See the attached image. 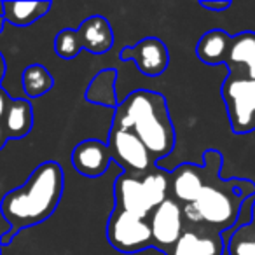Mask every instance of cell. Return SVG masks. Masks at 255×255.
I'll use <instances>...</instances> for the list:
<instances>
[{"instance_id": "obj_1", "label": "cell", "mask_w": 255, "mask_h": 255, "mask_svg": "<svg viewBox=\"0 0 255 255\" xmlns=\"http://www.w3.org/2000/svg\"><path fill=\"white\" fill-rule=\"evenodd\" d=\"M65 189V173L56 161L39 164L28 180L9 191L0 201V213L9 224V231L0 240L7 245L21 229L47 220L58 208Z\"/></svg>"}, {"instance_id": "obj_2", "label": "cell", "mask_w": 255, "mask_h": 255, "mask_svg": "<svg viewBox=\"0 0 255 255\" xmlns=\"http://www.w3.org/2000/svg\"><path fill=\"white\" fill-rule=\"evenodd\" d=\"M112 126L131 131L145 145L154 163L163 161L175 149V128L166 98L150 89H136L114 109Z\"/></svg>"}, {"instance_id": "obj_3", "label": "cell", "mask_w": 255, "mask_h": 255, "mask_svg": "<svg viewBox=\"0 0 255 255\" xmlns=\"http://www.w3.org/2000/svg\"><path fill=\"white\" fill-rule=\"evenodd\" d=\"M203 171L205 184L198 199L191 205H194V208L198 210L203 226L212 227L217 234L234 229V224L241 215V205L255 196V185L241 178L222 180L219 177L213 180L215 184H210L205 166Z\"/></svg>"}, {"instance_id": "obj_4", "label": "cell", "mask_w": 255, "mask_h": 255, "mask_svg": "<svg viewBox=\"0 0 255 255\" xmlns=\"http://www.w3.org/2000/svg\"><path fill=\"white\" fill-rule=\"evenodd\" d=\"M170 198V175L154 168L143 175L121 173L114 184V208L149 220L152 212Z\"/></svg>"}, {"instance_id": "obj_5", "label": "cell", "mask_w": 255, "mask_h": 255, "mask_svg": "<svg viewBox=\"0 0 255 255\" xmlns=\"http://www.w3.org/2000/svg\"><path fill=\"white\" fill-rule=\"evenodd\" d=\"M231 129L247 135L255 129V84L234 72H227L220 88Z\"/></svg>"}, {"instance_id": "obj_6", "label": "cell", "mask_w": 255, "mask_h": 255, "mask_svg": "<svg viewBox=\"0 0 255 255\" xmlns=\"http://www.w3.org/2000/svg\"><path fill=\"white\" fill-rule=\"evenodd\" d=\"M107 240L121 254H138L154 247L149 220L117 208L107 222Z\"/></svg>"}, {"instance_id": "obj_7", "label": "cell", "mask_w": 255, "mask_h": 255, "mask_svg": "<svg viewBox=\"0 0 255 255\" xmlns=\"http://www.w3.org/2000/svg\"><path fill=\"white\" fill-rule=\"evenodd\" d=\"M105 143L109 147L112 161H116L117 166L124 173L143 175L156 168V163L147 152L145 145L128 129L112 126L109 133V140Z\"/></svg>"}, {"instance_id": "obj_8", "label": "cell", "mask_w": 255, "mask_h": 255, "mask_svg": "<svg viewBox=\"0 0 255 255\" xmlns=\"http://www.w3.org/2000/svg\"><path fill=\"white\" fill-rule=\"evenodd\" d=\"M152 245L166 254L185 231L182 206L173 198H166L149 217Z\"/></svg>"}, {"instance_id": "obj_9", "label": "cell", "mask_w": 255, "mask_h": 255, "mask_svg": "<svg viewBox=\"0 0 255 255\" xmlns=\"http://www.w3.org/2000/svg\"><path fill=\"white\" fill-rule=\"evenodd\" d=\"M119 58L123 61H135L140 74L147 77L163 75L170 65V53L166 44L157 37H145L135 46L124 47Z\"/></svg>"}, {"instance_id": "obj_10", "label": "cell", "mask_w": 255, "mask_h": 255, "mask_svg": "<svg viewBox=\"0 0 255 255\" xmlns=\"http://www.w3.org/2000/svg\"><path fill=\"white\" fill-rule=\"evenodd\" d=\"M72 166L88 178H98L112 164V156L105 142L96 138L82 140L72 150Z\"/></svg>"}, {"instance_id": "obj_11", "label": "cell", "mask_w": 255, "mask_h": 255, "mask_svg": "<svg viewBox=\"0 0 255 255\" xmlns=\"http://www.w3.org/2000/svg\"><path fill=\"white\" fill-rule=\"evenodd\" d=\"M75 49L81 53L82 49L89 51L91 54H105L114 46V32L110 23L103 16H89L74 30Z\"/></svg>"}, {"instance_id": "obj_12", "label": "cell", "mask_w": 255, "mask_h": 255, "mask_svg": "<svg viewBox=\"0 0 255 255\" xmlns=\"http://www.w3.org/2000/svg\"><path fill=\"white\" fill-rule=\"evenodd\" d=\"M224 65L227 72L241 75L255 84V33L241 32L231 35L229 51Z\"/></svg>"}, {"instance_id": "obj_13", "label": "cell", "mask_w": 255, "mask_h": 255, "mask_svg": "<svg viewBox=\"0 0 255 255\" xmlns=\"http://www.w3.org/2000/svg\"><path fill=\"white\" fill-rule=\"evenodd\" d=\"M205 184V171L196 164H180L170 173V198L180 206L191 205L198 199Z\"/></svg>"}, {"instance_id": "obj_14", "label": "cell", "mask_w": 255, "mask_h": 255, "mask_svg": "<svg viewBox=\"0 0 255 255\" xmlns=\"http://www.w3.org/2000/svg\"><path fill=\"white\" fill-rule=\"evenodd\" d=\"M226 243L220 234L198 233L185 229L178 241L166 252V255H224Z\"/></svg>"}, {"instance_id": "obj_15", "label": "cell", "mask_w": 255, "mask_h": 255, "mask_svg": "<svg viewBox=\"0 0 255 255\" xmlns=\"http://www.w3.org/2000/svg\"><path fill=\"white\" fill-rule=\"evenodd\" d=\"M33 128V109L28 100L11 98L2 119V129H4L7 140H18L26 136Z\"/></svg>"}, {"instance_id": "obj_16", "label": "cell", "mask_w": 255, "mask_h": 255, "mask_svg": "<svg viewBox=\"0 0 255 255\" xmlns=\"http://www.w3.org/2000/svg\"><path fill=\"white\" fill-rule=\"evenodd\" d=\"M51 2H2L4 19L14 26H30L51 11Z\"/></svg>"}, {"instance_id": "obj_17", "label": "cell", "mask_w": 255, "mask_h": 255, "mask_svg": "<svg viewBox=\"0 0 255 255\" xmlns=\"http://www.w3.org/2000/svg\"><path fill=\"white\" fill-rule=\"evenodd\" d=\"M231 35L224 30H210L199 39L196 56L206 65H224L229 51Z\"/></svg>"}, {"instance_id": "obj_18", "label": "cell", "mask_w": 255, "mask_h": 255, "mask_svg": "<svg viewBox=\"0 0 255 255\" xmlns=\"http://www.w3.org/2000/svg\"><path fill=\"white\" fill-rule=\"evenodd\" d=\"M116 81H117V72L114 70V68L100 70L98 74L91 79L88 89H86V102L116 109L117 107Z\"/></svg>"}, {"instance_id": "obj_19", "label": "cell", "mask_w": 255, "mask_h": 255, "mask_svg": "<svg viewBox=\"0 0 255 255\" xmlns=\"http://www.w3.org/2000/svg\"><path fill=\"white\" fill-rule=\"evenodd\" d=\"M21 86L28 98H39V96L46 95L53 89L54 79L44 65L33 63L23 70Z\"/></svg>"}, {"instance_id": "obj_20", "label": "cell", "mask_w": 255, "mask_h": 255, "mask_svg": "<svg viewBox=\"0 0 255 255\" xmlns=\"http://www.w3.org/2000/svg\"><path fill=\"white\" fill-rule=\"evenodd\" d=\"M229 255H255V226L248 222L247 226L234 231L233 236L226 241Z\"/></svg>"}, {"instance_id": "obj_21", "label": "cell", "mask_w": 255, "mask_h": 255, "mask_svg": "<svg viewBox=\"0 0 255 255\" xmlns=\"http://www.w3.org/2000/svg\"><path fill=\"white\" fill-rule=\"evenodd\" d=\"M199 5L210 12H224L233 4H231L229 0H215V2L213 0H199Z\"/></svg>"}, {"instance_id": "obj_22", "label": "cell", "mask_w": 255, "mask_h": 255, "mask_svg": "<svg viewBox=\"0 0 255 255\" xmlns=\"http://www.w3.org/2000/svg\"><path fill=\"white\" fill-rule=\"evenodd\" d=\"M9 102H11V96H9L7 91L0 86V126H2V119H4V116H5V110H7Z\"/></svg>"}, {"instance_id": "obj_23", "label": "cell", "mask_w": 255, "mask_h": 255, "mask_svg": "<svg viewBox=\"0 0 255 255\" xmlns=\"http://www.w3.org/2000/svg\"><path fill=\"white\" fill-rule=\"evenodd\" d=\"M4 75H5V60H4V54L0 53V82H2Z\"/></svg>"}, {"instance_id": "obj_24", "label": "cell", "mask_w": 255, "mask_h": 255, "mask_svg": "<svg viewBox=\"0 0 255 255\" xmlns=\"http://www.w3.org/2000/svg\"><path fill=\"white\" fill-rule=\"evenodd\" d=\"M5 143H7V136H5L4 129H2V126H0V150L4 149Z\"/></svg>"}, {"instance_id": "obj_25", "label": "cell", "mask_w": 255, "mask_h": 255, "mask_svg": "<svg viewBox=\"0 0 255 255\" xmlns=\"http://www.w3.org/2000/svg\"><path fill=\"white\" fill-rule=\"evenodd\" d=\"M250 224L255 226V196H254V203H252V208H250Z\"/></svg>"}, {"instance_id": "obj_26", "label": "cell", "mask_w": 255, "mask_h": 255, "mask_svg": "<svg viewBox=\"0 0 255 255\" xmlns=\"http://www.w3.org/2000/svg\"><path fill=\"white\" fill-rule=\"evenodd\" d=\"M4 23H5L4 16H0V32H2V30H4Z\"/></svg>"}, {"instance_id": "obj_27", "label": "cell", "mask_w": 255, "mask_h": 255, "mask_svg": "<svg viewBox=\"0 0 255 255\" xmlns=\"http://www.w3.org/2000/svg\"><path fill=\"white\" fill-rule=\"evenodd\" d=\"M0 16H4V12H2V2H0Z\"/></svg>"}]
</instances>
